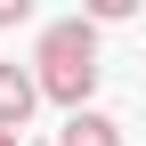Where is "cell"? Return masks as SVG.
<instances>
[{"mask_svg": "<svg viewBox=\"0 0 146 146\" xmlns=\"http://www.w3.org/2000/svg\"><path fill=\"white\" fill-rule=\"evenodd\" d=\"M33 89H41L49 106H65V114H81L89 89H98V25H81V16H65V25L41 33V57L25 65Z\"/></svg>", "mask_w": 146, "mask_h": 146, "instance_id": "1", "label": "cell"}, {"mask_svg": "<svg viewBox=\"0 0 146 146\" xmlns=\"http://www.w3.org/2000/svg\"><path fill=\"white\" fill-rule=\"evenodd\" d=\"M33 106H41V89H33V73H25V65H0V130H8V138H25Z\"/></svg>", "mask_w": 146, "mask_h": 146, "instance_id": "2", "label": "cell"}, {"mask_svg": "<svg viewBox=\"0 0 146 146\" xmlns=\"http://www.w3.org/2000/svg\"><path fill=\"white\" fill-rule=\"evenodd\" d=\"M57 146H130V138H122V122H114V114H98V106H81V114H65Z\"/></svg>", "mask_w": 146, "mask_h": 146, "instance_id": "3", "label": "cell"}, {"mask_svg": "<svg viewBox=\"0 0 146 146\" xmlns=\"http://www.w3.org/2000/svg\"><path fill=\"white\" fill-rule=\"evenodd\" d=\"M25 16H33V0H0V33H8V25H25Z\"/></svg>", "mask_w": 146, "mask_h": 146, "instance_id": "4", "label": "cell"}, {"mask_svg": "<svg viewBox=\"0 0 146 146\" xmlns=\"http://www.w3.org/2000/svg\"><path fill=\"white\" fill-rule=\"evenodd\" d=\"M0 146H25V138H8V130H0Z\"/></svg>", "mask_w": 146, "mask_h": 146, "instance_id": "5", "label": "cell"}]
</instances>
